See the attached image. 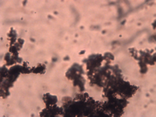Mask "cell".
Segmentation results:
<instances>
[{
	"label": "cell",
	"instance_id": "obj_4",
	"mask_svg": "<svg viewBox=\"0 0 156 117\" xmlns=\"http://www.w3.org/2000/svg\"><path fill=\"white\" fill-rule=\"evenodd\" d=\"M23 66L21 64H15L13 66L9 67V73H8V76L7 79H9L12 83H15L19 75L22 73Z\"/></svg>",
	"mask_w": 156,
	"mask_h": 117
},
{
	"label": "cell",
	"instance_id": "obj_15",
	"mask_svg": "<svg viewBox=\"0 0 156 117\" xmlns=\"http://www.w3.org/2000/svg\"><path fill=\"white\" fill-rule=\"evenodd\" d=\"M128 51H129V53L132 56V57H134L135 60L139 59V51L136 50L135 48H130V49H128Z\"/></svg>",
	"mask_w": 156,
	"mask_h": 117
},
{
	"label": "cell",
	"instance_id": "obj_9",
	"mask_svg": "<svg viewBox=\"0 0 156 117\" xmlns=\"http://www.w3.org/2000/svg\"><path fill=\"white\" fill-rule=\"evenodd\" d=\"M46 71V66L44 63H39L37 66L34 67L33 72L34 74H44Z\"/></svg>",
	"mask_w": 156,
	"mask_h": 117
},
{
	"label": "cell",
	"instance_id": "obj_8",
	"mask_svg": "<svg viewBox=\"0 0 156 117\" xmlns=\"http://www.w3.org/2000/svg\"><path fill=\"white\" fill-rule=\"evenodd\" d=\"M7 37H8V40L10 41V44H13L17 41V31L13 28H11L10 31L7 33Z\"/></svg>",
	"mask_w": 156,
	"mask_h": 117
},
{
	"label": "cell",
	"instance_id": "obj_16",
	"mask_svg": "<svg viewBox=\"0 0 156 117\" xmlns=\"http://www.w3.org/2000/svg\"><path fill=\"white\" fill-rule=\"evenodd\" d=\"M0 94L2 98H6L10 95V90H5V89H1L0 90Z\"/></svg>",
	"mask_w": 156,
	"mask_h": 117
},
{
	"label": "cell",
	"instance_id": "obj_10",
	"mask_svg": "<svg viewBox=\"0 0 156 117\" xmlns=\"http://www.w3.org/2000/svg\"><path fill=\"white\" fill-rule=\"evenodd\" d=\"M23 69H22V74H30V73L33 72L34 67L29 66V63L27 62H23Z\"/></svg>",
	"mask_w": 156,
	"mask_h": 117
},
{
	"label": "cell",
	"instance_id": "obj_2",
	"mask_svg": "<svg viewBox=\"0 0 156 117\" xmlns=\"http://www.w3.org/2000/svg\"><path fill=\"white\" fill-rule=\"evenodd\" d=\"M84 74H85V71H84L83 65L75 62L71 65V67L66 71L65 77L69 81H73V80H75L76 78L80 76H83Z\"/></svg>",
	"mask_w": 156,
	"mask_h": 117
},
{
	"label": "cell",
	"instance_id": "obj_5",
	"mask_svg": "<svg viewBox=\"0 0 156 117\" xmlns=\"http://www.w3.org/2000/svg\"><path fill=\"white\" fill-rule=\"evenodd\" d=\"M24 44V40L23 38H18L17 41L13 44L10 45V48H9V52L11 53L12 55H16L18 56V51L22 49L23 45Z\"/></svg>",
	"mask_w": 156,
	"mask_h": 117
},
{
	"label": "cell",
	"instance_id": "obj_14",
	"mask_svg": "<svg viewBox=\"0 0 156 117\" xmlns=\"http://www.w3.org/2000/svg\"><path fill=\"white\" fill-rule=\"evenodd\" d=\"M139 66H140V72L141 74H146L148 71V68H147V64L143 62H139Z\"/></svg>",
	"mask_w": 156,
	"mask_h": 117
},
{
	"label": "cell",
	"instance_id": "obj_13",
	"mask_svg": "<svg viewBox=\"0 0 156 117\" xmlns=\"http://www.w3.org/2000/svg\"><path fill=\"white\" fill-rule=\"evenodd\" d=\"M8 73H9V68L8 66H2L1 67V81L5 79L8 76Z\"/></svg>",
	"mask_w": 156,
	"mask_h": 117
},
{
	"label": "cell",
	"instance_id": "obj_11",
	"mask_svg": "<svg viewBox=\"0 0 156 117\" xmlns=\"http://www.w3.org/2000/svg\"><path fill=\"white\" fill-rule=\"evenodd\" d=\"M102 56H103V61L106 62V63H108V64H110V62L114 61V59H115L114 55L111 54L110 52H106L105 54L102 55Z\"/></svg>",
	"mask_w": 156,
	"mask_h": 117
},
{
	"label": "cell",
	"instance_id": "obj_3",
	"mask_svg": "<svg viewBox=\"0 0 156 117\" xmlns=\"http://www.w3.org/2000/svg\"><path fill=\"white\" fill-rule=\"evenodd\" d=\"M64 110L63 108L58 107L57 105H53L50 107H46L44 109H43L40 113L41 117H55V116H63Z\"/></svg>",
	"mask_w": 156,
	"mask_h": 117
},
{
	"label": "cell",
	"instance_id": "obj_7",
	"mask_svg": "<svg viewBox=\"0 0 156 117\" xmlns=\"http://www.w3.org/2000/svg\"><path fill=\"white\" fill-rule=\"evenodd\" d=\"M72 83H73V85H74L75 87H77V88H79V89H80V91H81V92H83L84 90H85L84 86H85V83H86V81H85V78L83 77V76H80L76 77L75 80H73Z\"/></svg>",
	"mask_w": 156,
	"mask_h": 117
},
{
	"label": "cell",
	"instance_id": "obj_12",
	"mask_svg": "<svg viewBox=\"0 0 156 117\" xmlns=\"http://www.w3.org/2000/svg\"><path fill=\"white\" fill-rule=\"evenodd\" d=\"M89 97V95L88 93H80V94H76L74 100L76 101H86L88 100V98Z\"/></svg>",
	"mask_w": 156,
	"mask_h": 117
},
{
	"label": "cell",
	"instance_id": "obj_6",
	"mask_svg": "<svg viewBox=\"0 0 156 117\" xmlns=\"http://www.w3.org/2000/svg\"><path fill=\"white\" fill-rule=\"evenodd\" d=\"M43 100H44L45 106L50 107L56 105V102H57V97L56 95H51L50 93H46L43 96Z\"/></svg>",
	"mask_w": 156,
	"mask_h": 117
},
{
	"label": "cell",
	"instance_id": "obj_1",
	"mask_svg": "<svg viewBox=\"0 0 156 117\" xmlns=\"http://www.w3.org/2000/svg\"><path fill=\"white\" fill-rule=\"evenodd\" d=\"M103 62V56L101 54H92L86 59H84L83 62L86 65L87 71L89 70H95L101 66Z\"/></svg>",
	"mask_w": 156,
	"mask_h": 117
}]
</instances>
